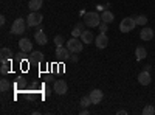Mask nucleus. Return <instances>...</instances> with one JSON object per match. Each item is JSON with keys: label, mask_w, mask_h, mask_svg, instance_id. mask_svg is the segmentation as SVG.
<instances>
[{"label": "nucleus", "mask_w": 155, "mask_h": 115, "mask_svg": "<svg viewBox=\"0 0 155 115\" xmlns=\"http://www.w3.org/2000/svg\"><path fill=\"white\" fill-rule=\"evenodd\" d=\"M101 14H98L96 11H88L84 14V23L90 28H98L99 23H101Z\"/></svg>", "instance_id": "1"}, {"label": "nucleus", "mask_w": 155, "mask_h": 115, "mask_svg": "<svg viewBox=\"0 0 155 115\" xmlns=\"http://www.w3.org/2000/svg\"><path fill=\"white\" fill-rule=\"evenodd\" d=\"M82 41L81 37H70L67 41V48L70 50L71 53H81L82 52Z\"/></svg>", "instance_id": "2"}, {"label": "nucleus", "mask_w": 155, "mask_h": 115, "mask_svg": "<svg viewBox=\"0 0 155 115\" xmlns=\"http://www.w3.org/2000/svg\"><path fill=\"white\" fill-rule=\"evenodd\" d=\"M27 22H25L22 17H19V19H16L14 22H12V25H11V33L12 34H22V33H25L27 31Z\"/></svg>", "instance_id": "3"}, {"label": "nucleus", "mask_w": 155, "mask_h": 115, "mask_svg": "<svg viewBox=\"0 0 155 115\" xmlns=\"http://www.w3.org/2000/svg\"><path fill=\"white\" fill-rule=\"evenodd\" d=\"M137 27V22L134 17H124L120 23V31L121 33H129V31H132L134 28Z\"/></svg>", "instance_id": "4"}, {"label": "nucleus", "mask_w": 155, "mask_h": 115, "mask_svg": "<svg viewBox=\"0 0 155 115\" xmlns=\"http://www.w3.org/2000/svg\"><path fill=\"white\" fill-rule=\"evenodd\" d=\"M42 20H44V16L41 14V12H37V11H31L30 16L27 17L28 27H37V25L42 23Z\"/></svg>", "instance_id": "5"}, {"label": "nucleus", "mask_w": 155, "mask_h": 115, "mask_svg": "<svg viewBox=\"0 0 155 115\" xmlns=\"http://www.w3.org/2000/svg\"><path fill=\"white\" fill-rule=\"evenodd\" d=\"M54 55H56V58L59 59V61H68L70 59V55H71V52L67 48V47H56V52H54Z\"/></svg>", "instance_id": "6"}, {"label": "nucleus", "mask_w": 155, "mask_h": 115, "mask_svg": "<svg viewBox=\"0 0 155 115\" xmlns=\"http://www.w3.org/2000/svg\"><path fill=\"white\" fill-rule=\"evenodd\" d=\"M53 90L58 93V95H65L68 92V86L64 79H58L54 81V86H53Z\"/></svg>", "instance_id": "7"}, {"label": "nucleus", "mask_w": 155, "mask_h": 115, "mask_svg": "<svg viewBox=\"0 0 155 115\" xmlns=\"http://www.w3.org/2000/svg\"><path fill=\"white\" fill-rule=\"evenodd\" d=\"M95 44H96V47L98 48H106L107 45H109V37H107V34L106 33H99L98 36H96V39H95Z\"/></svg>", "instance_id": "8"}, {"label": "nucleus", "mask_w": 155, "mask_h": 115, "mask_svg": "<svg viewBox=\"0 0 155 115\" xmlns=\"http://www.w3.org/2000/svg\"><path fill=\"white\" fill-rule=\"evenodd\" d=\"M19 48L25 53H31L33 52V42L28 39V37H23V39L19 41Z\"/></svg>", "instance_id": "9"}, {"label": "nucleus", "mask_w": 155, "mask_h": 115, "mask_svg": "<svg viewBox=\"0 0 155 115\" xmlns=\"http://www.w3.org/2000/svg\"><path fill=\"white\" fill-rule=\"evenodd\" d=\"M90 100H92V104H99L102 98H104V93H102V90H99V89H95V90L90 92Z\"/></svg>", "instance_id": "10"}, {"label": "nucleus", "mask_w": 155, "mask_h": 115, "mask_svg": "<svg viewBox=\"0 0 155 115\" xmlns=\"http://www.w3.org/2000/svg\"><path fill=\"white\" fill-rule=\"evenodd\" d=\"M138 83H140L141 86H149V84L152 83V76H150V73H149L147 70H143V72L138 75Z\"/></svg>", "instance_id": "11"}, {"label": "nucleus", "mask_w": 155, "mask_h": 115, "mask_svg": "<svg viewBox=\"0 0 155 115\" xmlns=\"http://www.w3.org/2000/svg\"><path fill=\"white\" fill-rule=\"evenodd\" d=\"M140 37H141L144 42H146V41H152V39H153V30L149 28V27H143V30L140 31Z\"/></svg>", "instance_id": "12"}, {"label": "nucleus", "mask_w": 155, "mask_h": 115, "mask_svg": "<svg viewBox=\"0 0 155 115\" xmlns=\"http://www.w3.org/2000/svg\"><path fill=\"white\" fill-rule=\"evenodd\" d=\"M11 58H12V52L9 48H2L0 50V61H2V64H5V62H11Z\"/></svg>", "instance_id": "13"}, {"label": "nucleus", "mask_w": 155, "mask_h": 115, "mask_svg": "<svg viewBox=\"0 0 155 115\" xmlns=\"http://www.w3.org/2000/svg\"><path fill=\"white\" fill-rule=\"evenodd\" d=\"M81 41L84 44H92V42H95V34L90 30H84L82 34H81Z\"/></svg>", "instance_id": "14"}, {"label": "nucleus", "mask_w": 155, "mask_h": 115, "mask_svg": "<svg viewBox=\"0 0 155 115\" xmlns=\"http://www.w3.org/2000/svg\"><path fill=\"white\" fill-rule=\"evenodd\" d=\"M34 41H36V44H39V45H45V44L48 42L47 34L44 33V30H42V31H36V33H34Z\"/></svg>", "instance_id": "15"}, {"label": "nucleus", "mask_w": 155, "mask_h": 115, "mask_svg": "<svg viewBox=\"0 0 155 115\" xmlns=\"http://www.w3.org/2000/svg\"><path fill=\"white\" fill-rule=\"evenodd\" d=\"M101 20L102 22H106V23H112L115 20V16H113V12H110L109 9H104L101 12Z\"/></svg>", "instance_id": "16"}, {"label": "nucleus", "mask_w": 155, "mask_h": 115, "mask_svg": "<svg viewBox=\"0 0 155 115\" xmlns=\"http://www.w3.org/2000/svg\"><path fill=\"white\" fill-rule=\"evenodd\" d=\"M30 62H36V64H39V62H42L44 61V53L42 52H31V55H30Z\"/></svg>", "instance_id": "17"}, {"label": "nucleus", "mask_w": 155, "mask_h": 115, "mask_svg": "<svg viewBox=\"0 0 155 115\" xmlns=\"http://www.w3.org/2000/svg\"><path fill=\"white\" fill-rule=\"evenodd\" d=\"M146 56H147V52H146V48L144 47H137V50H135V58H137V61H143V59H146Z\"/></svg>", "instance_id": "18"}, {"label": "nucleus", "mask_w": 155, "mask_h": 115, "mask_svg": "<svg viewBox=\"0 0 155 115\" xmlns=\"http://www.w3.org/2000/svg\"><path fill=\"white\" fill-rule=\"evenodd\" d=\"M42 5H44V0H30L28 8H30V11H39L42 8Z\"/></svg>", "instance_id": "19"}, {"label": "nucleus", "mask_w": 155, "mask_h": 115, "mask_svg": "<svg viewBox=\"0 0 155 115\" xmlns=\"http://www.w3.org/2000/svg\"><path fill=\"white\" fill-rule=\"evenodd\" d=\"M82 27H84L82 23H78L76 27H74V30L71 31V37H81V34H82V31H84Z\"/></svg>", "instance_id": "20"}, {"label": "nucleus", "mask_w": 155, "mask_h": 115, "mask_svg": "<svg viewBox=\"0 0 155 115\" xmlns=\"http://www.w3.org/2000/svg\"><path fill=\"white\" fill-rule=\"evenodd\" d=\"M134 19H135L137 25H141V27H144V25L147 23V17H146L144 14H141V16H137V17H134Z\"/></svg>", "instance_id": "21"}, {"label": "nucleus", "mask_w": 155, "mask_h": 115, "mask_svg": "<svg viewBox=\"0 0 155 115\" xmlns=\"http://www.w3.org/2000/svg\"><path fill=\"white\" fill-rule=\"evenodd\" d=\"M143 113H144V115H153V113H155V107H153L152 104H146L144 109H143Z\"/></svg>", "instance_id": "22"}, {"label": "nucleus", "mask_w": 155, "mask_h": 115, "mask_svg": "<svg viewBox=\"0 0 155 115\" xmlns=\"http://www.w3.org/2000/svg\"><path fill=\"white\" fill-rule=\"evenodd\" d=\"M90 104H92V100H90L88 95H85V96L81 98V106H82V107H88Z\"/></svg>", "instance_id": "23"}, {"label": "nucleus", "mask_w": 155, "mask_h": 115, "mask_svg": "<svg viewBox=\"0 0 155 115\" xmlns=\"http://www.w3.org/2000/svg\"><path fill=\"white\" fill-rule=\"evenodd\" d=\"M6 90H9V83L8 79H2L0 81V92H6Z\"/></svg>", "instance_id": "24"}, {"label": "nucleus", "mask_w": 155, "mask_h": 115, "mask_svg": "<svg viewBox=\"0 0 155 115\" xmlns=\"http://www.w3.org/2000/svg\"><path fill=\"white\" fill-rule=\"evenodd\" d=\"M98 28H99V31H101V33H107V28H109V23H106V22H101Z\"/></svg>", "instance_id": "25"}, {"label": "nucleus", "mask_w": 155, "mask_h": 115, "mask_svg": "<svg viewBox=\"0 0 155 115\" xmlns=\"http://www.w3.org/2000/svg\"><path fill=\"white\" fill-rule=\"evenodd\" d=\"M54 44H56V47H61V45H64V37H62L61 34L54 37Z\"/></svg>", "instance_id": "26"}, {"label": "nucleus", "mask_w": 155, "mask_h": 115, "mask_svg": "<svg viewBox=\"0 0 155 115\" xmlns=\"http://www.w3.org/2000/svg\"><path fill=\"white\" fill-rule=\"evenodd\" d=\"M0 72H2V75H6L9 72V66H8V62L2 64V69H0Z\"/></svg>", "instance_id": "27"}, {"label": "nucleus", "mask_w": 155, "mask_h": 115, "mask_svg": "<svg viewBox=\"0 0 155 115\" xmlns=\"http://www.w3.org/2000/svg\"><path fill=\"white\" fill-rule=\"evenodd\" d=\"M90 112L87 110V107H82V110H81V115H88Z\"/></svg>", "instance_id": "28"}, {"label": "nucleus", "mask_w": 155, "mask_h": 115, "mask_svg": "<svg viewBox=\"0 0 155 115\" xmlns=\"http://www.w3.org/2000/svg\"><path fill=\"white\" fill-rule=\"evenodd\" d=\"M5 22H6V19H5V16H2V17H0V25L3 27V25H5Z\"/></svg>", "instance_id": "29"}, {"label": "nucleus", "mask_w": 155, "mask_h": 115, "mask_svg": "<svg viewBox=\"0 0 155 115\" xmlns=\"http://www.w3.org/2000/svg\"><path fill=\"white\" fill-rule=\"evenodd\" d=\"M70 59H71L73 62H76V61H78V56H76L74 53H71V56H70Z\"/></svg>", "instance_id": "30"}, {"label": "nucleus", "mask_w": 155, "mask_h": 115, "mask_svg": "<svg viewBox=\"0 0 155 115\" xmlns=\"http://www.w3.org/2000/svg\"><path fill=\"white\" fill-rule=\"evenodd\" d=\"M116 113H118V115H127V110H118Z\"/></svg>", "instance_id": "31"}, {"label": "nucleus", "mask_w": 155, "mask_h": 115, "mask_svg": "<svg viewBox=\"0 0 155 115\" xmlns=\"http://www.w3.org/2000/svg\"><path fill=\"white\" fill-rule=\"evenodd\" d=\"M50 93H51V90H50V89H48V87H47V90H45V95H47V96H48V95H50Z\"/></svg>", "instance_id": "32"}]
</instances>
